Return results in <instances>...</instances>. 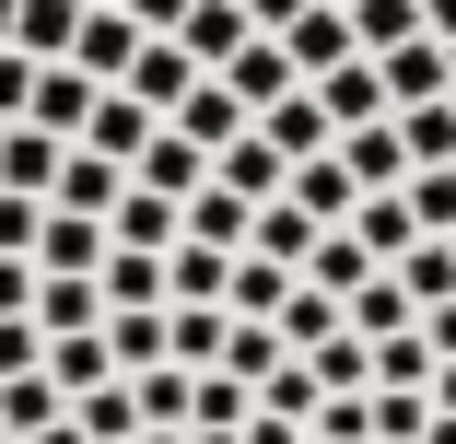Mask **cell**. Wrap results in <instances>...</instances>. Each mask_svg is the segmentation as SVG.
<instances>
[{"label": "cell", "mask_w": 456, "mask_h": 444, "mask_svg": "<svg viewBox=\"0 0 456 444\" xmlns=\"http://www.w3.org/2000/svg\"><path fill=\"white\" fill-rule=\"evenodd\" d=\"M211 82H223V94H234L246 117H269V106H281V94H305V82H293V59L269 47V36H246V47H234V59L211 70Z\"/></svg>", "instance_id": "3"}, {"label": "cell", "mask_w": 456, "mask_h": 444, "mask_svg": "<svg viewBox=\"0 0 456 444\" xmlns=\"http://www.w3.org/2000/svg\"><path fill=\"white\" fill-rule=\"evenodd\" d=\"M281 175H293V164H281V152H269L257 129L211 152V188H223V199H246V211H257V199H281Z\"/></svg>", "instance_id": "12"}, {"label": "cell", "mask_w": 456, "mask_h": 444, "mask_svg": "<svg viewBox=\"0 0 456 444\" xmlns=\"http://www.w3.org/2000/svg\"><path fill=\"white\" fill-rule=\"evenodd\" d=\"M234 12H246V36H281V24L305 12V0H234Z\"/></svg>", "instance_id": "46"}, {"label": "cell", "mask_w": 456, "mask_h": 444, "mask_svg": "<svg viewBox=\"0 0 456 444\" xmlns=\"http://www.w3.org/2000/svg\"><path fill=\"white\" fill-rule=\"evenodd\" d=\"M257 141L281 152V164H316V152H328V117H316V94H281V106L257 117Z\"/></svg>", "instance_id": "27"}, {"label": "cell", "mask_w": 456, "mask_h": 444, "mask_svg": "<svg viewBox=\"0 0 456 444\" xmlns=\"http://www.w3.org/2000/svg\"><path fill=\"white\" fill-rule=\"evenodd\" d=\"M281 199H293L305 222H328V234H339L362 188H351V175H339V152H316V164H293V175H281Z\"/></svg>", "instance_id": "18"}, {"label": "cell", "mask_w": 456, "mask_h": 444, "mask_svg": "<svg viewBox=\"0 0 456 444\" xmlns=\"http://www.w3.org/2000/svg\"><path fill=\"white\" fill-rule=\"evenodd\" d=\"M129 59H141V24H129V12H82V36H70V70L94 82V94H118V82H129Z\"/></svg>", "instance_id": "4"}, {"label": "cell", "mask_w": 456, "mask_h": 444, "mask_svg": "<svg viewBox=\"0 0 456 444\" xmlns=\"http://www.w3.org/2000/svg\"><path fill=\"white\" fill-rule=\"evenodd\" d=\"M118 188H129V175H118L106 152H82V141H70V152H59V175H47V211H82V222H106V211H118Z\"/></svg>", "instance_id": "6"}, {"label": "cell", "mask_w": 456, "mask_h": 444, "mask_svg": "<svg viewBox=\"0 0 456 444\" xmlns=\"http://www.w3.org/2000/svg\"><path fill=\"white\" fill-rule=\"evenodd\" d=\"M106 363H118V375H152V363H164V304H152V316H106Z\"/></svg>", "instance_id": "36"}, {"label": "cell", "mask_w": 456, "mask_h": 444, "mask_svg": "<svg viewBox=\"0 0 456 444\" xmlns=\"http://www.w3.org/2000/svg\"><path fill=\"white\" fill-rule=\"evenodd\" d=\"M70 327H106V293H94V281H47V270H36V339H70Z\"/></svg>", "instance_id": "28"}, {"label": "cell", "mask_w": 456, "mask_h": 444, "mask_svg": "<svg viewBox=\"0 0 456 444\" xmlns=\"http://www.w3.org/2000/svg\"><path fill=\"white\" fill-rule=\"evenodd\" d=\"M421 444H456V421H444V409H433V421H421Z\"/></svg>", "instance_id": "49"}, {"label": "cell", "mask_w": 456, "mask_h": 444, "mask_svg": "<svg viewBox=\"0 0 456 444\" xmlns=\"http://www.w3.org/2000/svg\"><path fill=\"white\" fill-rule=\"evenodd\" d=\"M94 293H106V316H152V304H164V257H129V246H106Z\"/></svg>", "instance_id": "23"}, {"label": "cell", "mask_w": 456, "mask_h": 444, "mask_svg": "<svg viewBox=\"0 0 456 444\" xmlns=\"http://www.w3.org/2000/svg\"><path fill=\"white\" fill-rule=\"evenodd\" d=\"M421 398H433V409L456 421V363H433V386H421Z\"/></svg>", "instance_id": "48"}, {"label": "cell", "mask_w": 456, "mask_h": 444, "mask_svg": "<svg viewBox=\"0 0 456 444\" xmlns=\"http://www.w3.org/2000/svg\"><path fill=\"white\" fill-rule=\"evenodd\" d=\"M339 234H351L362 257H375V270H398V257L421 246V222H410V199H398V188H375V199H351V222H339Z\"/></svg>", "instance_id": "11"}, {"label": "cell", "mask_w": 456, "mask_h": 444, "mask_svg": "<svg viewBox=\"0 0 456 444\" xmlns=\"http://www.w3.org/2000/svg\"><path fill=\"white\" fill-rule=\"evenodd\" d=\"M59 398H94V386H118V363H106V327H70V339H47V363H36Z\"/></svg>", "instance_id": "16"}, {"label": "cell", "mask_w": 456, "mask_h": 444, "mask_svg": "<svg viewBox=\"0 0 456 444\" xmlns=\"http://www.w3.org/2000/svg\"><path fill=\"white\" fill-rule=\"evenodd\" d=\"M164 129H175V141H200V152H223V141H246L257 117H246V106L223 94V82H188V106H175Z\"/></svg>", "instance_id": "17"}, {"label": "cell", "mask_w": 456, "mask_h": 444, "mask_svg": "<svg viewBox=\"0 0 456 444\" xmlns=\"http://www.w3.org/2000/svg\"><path fill=\"white\" fill-rule=\"evenodd\" d=\"M444 246H456V234H444Z\"/></svg>", "instance_id": "58"}, {"label": "cell", "mask_w": 456, "mask_h": 444, "mask_svg": "<svg viewBox=\"0 0 456 444\" xmlns=\"http://www.w3.org/2000/svg\"><path fill=\"white\" fill-rule=\"evenodd\" d=\"M36 444H82V432H70V421H47V432H36Z\"/></svg>", "instance_id": "50"}, {"label": "cell", "mask_w": 456, "mask_h": 444, "mask_svg": "<svg viewBox=\"0 0 456 444\" xmlns=\"http://www.w3.org/2000/svg\"><path fill=\"white\" fill-rule=\"evenodd\" d=\"M398 199H410V222H421V234H456V164H421Z\"/></svg>", "instance_id": "38"}, {"label": "cell", "mask_w": 456, "mask_h": 444, "mask_svg": "<svg viewBox=\"0 0 456 444\" xmlns=\"http://www.w3.org/2000/svg\"><path fill=\"white\" fill-rule=\"evenodd\" d=\"M70 432H82V444H141V409H129V386H94V398H70Z\"/></svg>", "instance_id": "35"}, {"label": "cell", "mask_w": 456, "mask_h": 444, "mask_svg": "<svg viewBox=\"0 0 456 444\" xmlns=\"http://www.w3.org/2000/svg\"><path fill=\"white\" fill-rule=\"evenodd\" d=\"M188 444H234V432H188Z\"/></svg>", "instance_id": "54"}, {"label": "cell", "mask_w": 456, "mask_h": 444, "mask_svg": "<svg viewBox=\"0 0 456 444\" xmlns=\"http://www.w3.org/2000/svg\"><path fill=\"white\" fill-rule=\"evenodd\" d=\"M0 47H12V0H0Z\"/></svg>", "instance_id": "51"}, {"label": "cell", "mask_w": 456, "mask_h": 444, "mask_svg": "<svg viewBox=\"0 0 456 444\" xmlns=\"http://www.w3.org/2000/svg\"><path fill=\"white\" fill-rule=\"evenodd\" d=\"M47 421H70V398H59L47 375H0V432H12V444H36Z\"/></svg>", "instance_id": "26"}, {"label": "cell", "mask_w": 456, "mask_h": 444, "mask_svg": "<svg viewBox=\"0 0 456 444\" xmlns=\"http://www.w3.org/2000/svg\"><path fill=\"white\" fill-rule=\"evenodd\" d=\"M269 339H281V351H293V363H305V351H328V339H339V304L293 281V293H281V316H269Z\"/></svg>", "instance_id": "29"}, {"label": "cell", "mask_w": 456, "mask_h": 444, "mask_svg": "<svg viewBox=\"0 0 456 444\" xmlns=\"http://www.w3.org/2000/svg\"><path fill=\"white\" fill-rule=\"evenodd\" d=\"M70 36H82V0H12V59H70Z\"/></svg>", "instance_id": "20"}, {"label": "cell", "mask_w": 456, "mask_h": 444, "mask_svg": "<svg viewBox=\"0 0 456 444\" xmlns=\"http://www.w3.org/2000/svg\"><path fill=\"white\" fill-rule=\"evenodd\" d=\"M410 327H421V351H433V363H456V293H444V304H421Z\"/></svg>", "instance_id": "43"}, {"label": "cell", "mask_w": 456, "mask_h": 444, "mask_svg": "<svg viewBox=\"0 0 456 444\" xmlns=\"http://www.w3.org/2000/svg\"><path fill=\"white\" fill-rule=\"evenodd\" d=\"M47 363V339H36V316H0V375H36Z\"/></svg>", "instance_id": "41"}, {"label": "cell", "mask_w": 456, "mask_h": 444, "mask_svg": "<svg viewBox=\"0 0 456 444\" xmlns=\"http://www.w3.org/2000/svg\"><path fill=\"white\" fill-rule=\"evenodd\" d=\"M362 351H375V386H433V351H421V327H398V339H362Z\"/></svg>", "instance_id": "37"}, {"label": "cell", "mask_w": 456, "mask_h": 444, "mask_svg": "<svg viewBox=\"0 0 456 444\" xmlns=\"http://www.w3.org/2000/svg\"><path fill=\"white\" fill-rule=\"evenodd\" d=\"M328 12H351V0H328Z\"/></svg>", "instance_id": "56"}, {"label": "cell", "mask_w": 456, "mask_h": 444, "mask_svg": "<svg viewBox=\"0 0 456 444\" xmlns=\"http://www.w3.org/2000/svg\"><path fill=\"white\" fill-rule=\"evenodd\" d=\"M444 94H456V47H444Z\"/></svg>", "instance_id": "53"}, {"label": "cell", "mask_w": 456, "mask_h": 444, "mask_svg": "<svg viewBox=\"0 0 456 444\" xmlns=\"http://www.w3.org/2000/svg\"><path fill=\"white\" fill-rule=\"evenodd\" d=\"M398 152H410V175L421 164H456V94L444 106H398Z\"/></svg>", "instance_id": "32"}, {"label": "cell", "mask_w": 456, "mask_h": 444, "mask_svg": "<svg viewBox=\"0 0 456 444\" xmlns=\"http://www.w3.org/2000/svg\"><path fill=\"white\" fill-rule=\"evenodd\" d=\"M305 94H316L328 141H339V129H375V117H387V82H375V59H339L328 82H305Z\"/></svg>", "instance_id": "5"}, {"label": "cell", "mask_w": 456, "mask_h": 444, "mask_svg": "<svg viewBox=\"0 0 456 444\" xmlns=\"http://www.w3.org/2000/svg\"><path fill=\"white\" fill-rule=\"evenodd\" d=\"M375 82H387V117H398V106H444V47H433V36H410V47H387V59H375Z\"/></svg>", "instance_id": "14"}, {"label": "cell", "mask_w": 456, "mask_h": 444, "mask_svg": "<svg viewBox=\"0 0 456 444\" xmlns=\"http://www.w3.org/2000/svg\"><path fill=\"white\" fill-rule=\"evenodd\" d=\"M339 327H351V339H398V327H410V293H398V270H375V281H362V293L339 304Z\"/></svg>", "instance_id": "31"}, {"label": "cell", "mask_w": 456, "mask_h": 444, "mask_svg": "<svg viewBox=\"0 0 456 444\" xmlns=\"http://www.w3.org/2000/svg\"><path fill=\"white\" fill-rule=\"evenodd\" d=\"M118 12H129L141 36H175V24H188V0H118Z\"/></svg>", "instance_id": "45"}, {"label": "cell", "mask_w": 456, "mask_h": 444, "mask_svg": "<svg viewBox=\"0 0 456 444\" xmlns=\"http://www.w3.org/2000/svg\"><path fill=\"white\" fill-rule=\"evenodd\" d=\"M188 47H175V36H141V59H129V82H118V94L129 106H152V117H175V106H188Z\"/></svg>", "instance_id": "7"}, {"label": "cell", "mask_w": 456, "mask_h": 444, "mask_svg": "<svg viewBox=\"0 0 456 444\" xmlns=\"http://www.w3.org/2000/svg\"><path fill=\"white\" fill-rule=\"evenodd\" d=\"M421 36H433V47H456V0H421Z\"/></svg>", "instance_id": "47"}, {"label": "cell", "mask_w": 456, "mask_h": 444, "mask_svg": "<svg viewBox=\"0 0 456 444\" xmlns=\"http://www.w3.org/2000/svg\"><path fill=\"white\" fill-rule=\"evenodd\" d=\"M141 444H188V432H141Z\"/></svg>", "instance_id": "52"}, {"label": "cell", "mask_w": 456, "mask_h": 444, "mask_svg": "<svg viewBox=\"0 0 456 444\" xmlns=\"http://www.w3.org/2000/svg\"><path fill=\"white\" fill-rule=\"evenodd\" d=\"M281 363H293V351H281V339H269L257 316H223V363H211V375H234V386L257 398V386H269V375H281Z\"/></svg>", "instance_id": "22"}, {"label": "cell", "mask_w": 456, "mask_h": 444, "mask_svg": "<svg viewBox=\"0 0 456 444\" xmlns=\"http://www.w3.org/2000/svg\"><path fill=\"white\" fill-rule=\"evenodd\" d=\"M175 47H188V70L211 82L234 47H246V12H234V0H188V24H175Z\"/></svg>", "instance_id": "19"}, {"label": "cell", "mask_w": 456, "mask_h": 444, "mask_svg": "<svg viewBox=\"0 0 456 444\" xmlns=\"http://www.w3.org/2000/svg\"><path fill=\"white\" fill-rule=\"evenodd\" d=\"M59 152H70V141H47V129H0V188H12V199H47Z\"/></svg>", "instance_id": "24"}, {"label": "cell", "mask_w": 456, "mask_h": 444, "mask_svg": "<svg viewBox=\"0 0 456 444\" xmlns=\"http://www.w3.org/2000/svg\"><path fill=\"white\" fill-rule=\"evenodd\" d=\"M328 152H339V175H351L362 199H375V188H410V152H398V117H375V129H339Z\"/></svg>", "instance_id": "8"}, {"label": "cell", "mask_w": 456, "mask_h": 444, "mask_svg": "<svg viewBox=\"0 0 456 444\" xmlns=\"http://www.w3.org/2000/svg\"><path fill=\"white\" fill-rule=\"evenodd\" d=\"M269 47L293 59V82H328L339 59H362V47H351V12H328V0H305V12H293L281 36H269Z\"/></svg>", "instance_id": "1"}, {"label": "cell", "mask_w": 456, "mask_h": 444, "mask_svg": "<svg viewBox=\"0 0 456 444\" xmlns=\"http://www.w3.org/2000/svg\"><path fill=\"white\" fill-rule=\"evenodd\" d=\"M281 293H293V270H269V257H234V270H223V316H281Z\"/></svg>", "instance_id": "30"}, {"label": "cell", "mask_w": 456, "mask_h": 444, "mask_svg": "<svg viewBox=\"0 0 456 444\" xmlns=\"http://www.w3.org/2000/svg\"><path fill=\"white\" fill-rule=\"evenodd\" d=\"M152 129H164V117H152V106H129V94H94V117H82V152H106V164H118V175H129V164H141V141H152Z\"/></svg>", "instance_id": "15"}, {"label": "cell", "mask_w": 456, "mask_h": 444, "mask_svg": "<svg viewBox=\"0 0 456 444\" xmlns=\"http://www.w3.org/2000/svg\"><path fill=\"white\" fill-rule=\"evenodd\" d=\"M24 94H36V59L0 47V129H24Z\"/></svg>", "instance_id": "42"}, {"label": "cell", "mask_w": 456, "mask_h": 444, "mask_svg": "<svg viewBox=\"0 0 456 444\" xmlns=\"http://www.w3.org/2000/svg\"><path fill=\"white\" fill-rule=\"evenodd\" d=\"M0 316H36V257H0Z\"/></svg>", "instance_id": "44"}, {"label": "cell", "mask_w": 456, "mask_h": 444, "mask_svg": "<svg viewBox=\"0 0 456 444\" xmlns=\"http://www.w3.org/2000/svg\"><path fill=\"white\" fill-rule=\"evenodd\" d=\"M421 36V0H351V47L362 59H387V47H410Z\"/></svg>", "instance_id": "33"}, {"label": "cell", "mask_w": 456, "mask_h": 444, "mask_svg": "<svg viewBox=\"0 0 456 444\" xmlns=\"http://www.w3.org/2000/svg\"><path fill=\"white\" fill-rule=\"evenodd\" d=\"M129 188H152V199L188 211V199L211 188V152H200V141H175V129H152V141H141V164H129Z\"/></svg>", "instance_id": "2"}, {"label": "cell", "mask_w": 456, "mask_h": 444, "mask_svg": "<svg viewBox=\"0 0 456 444\" xmlns=\"http://www.w3.org/2000/svg\"><path fill=\"white\" fill-rule=\"evenodd\" d=\"M257 409H269V421H305V409H316V375H305V363H281V375L257 386Z\"/></svg>", "instance_id": "39"}, {"label": "cell", "mask_w": 456, "mask_h": 444, "mask_svg": "<svg viewBox=\"0 0 456 444\" xmlns=\"http://www.w3.org/2000/svg\"><path fill=\"white\" fill-rule=\"evenodd\" d=\"M398 293H410V316H421V304H444V293H456V246H444V234H421V246H410V257H398Z\"/></svg>", "instance_id": "34"}, {"label": "cell", "mask_w": 456, "mask_h": 444, "mask_svg": "<svg viewBox=\"0 0 456 444\" xmlns=\"http://www.w3.org/2000/svg\"><path fill=\"white\" fill-rule=\"evenodd\" d=\"M106 246H129V257H164V246H175V199H152V188H118V211H106Z\"/></svg>", "instance_id": "21"}, {"label": "cell", "mask_w": 456, "mask_h": 444, "mask_svg": "<svg viewBox=\"0 0 456 444\" xmlns=\"http://www.w3.org/2000/svg\"><path fill=\"white\" fill-rule=\"evenodd\" d=\"M36 270H47V281H94V270H106V222L47 211V222H36Z\"/></svg>", "instance_id": "9"}, {"label": "cell", "mask_w": 456, "mask_h": 444, "mask_svg": "<svg viewBox=\"0 0 456 444\" xmlns=\"http://www.w3.org/2000/svg\"><path fill=\"white\" fill-rule=\"evenodd\" d=\"M82 12H118V0H82Z\"/></svg>", "instance_id": "55"}, {"label": "cell", "mask_w": 456, "mask_h": 444, "mask_svg": "<svg viewBox=\"0 0 456 444\" xmlns=\"http://www.w3.org/2000/svg\"><path fill=\"white\" fill-rule=\"evenodd\" d=\"M0 444H12V432H0Z\"/></svg>", "instance_id": "57"}, {"label": "cell", "mask_w": 456, "mask_h": 444, "mask_svg": "<svg viewBox=\"0 0 456 444\" xmlns=\"http://www.w3.org/2000/svg\"><path fill=\"white\" fill-rule=\"evenodd\" d=\"M36 222H47V199H12V188H0V257H36Z\"/></svg>", "instance_id": "40"}, {"label": "cell", "mask_w": 456, "mask_h": 444, "mask_svg": "<svg viewBox=\"0 0 456 444\" xmlns=\"http://www.w3.org/2000/svg\"><path fill=\"white\" fill-rule=\"evenodd\" d=\"M293 281H305V293H328V304H351L362 281H375V257H362L351 234H316V257H305V270H293Z\"/></svg>", "instance_id": "25"}, {"label": "cell", "mask_w": 456, "mask_h": 444, "mask_svg": "<svg viewBox=\"0 0 456 444\" xmlns=\"http://www.w3.org/2000/svg\"><path fill=\"white\" fill-rule=\"evenodd\" d=\"M82 117H94V82H82L70 59H47V70H36V94H24V129H47V141H82Z\"/></svg>", "instance_id": "10"}, {"label": "cell", "mask_w": 456, "mask_h": 444, "mask_svg": "<svg viewBox=\"0 0 456 444\" xmlns=\"http://www.w3.org/2000/svg\"><path fill=\"white\" fill-rule=\"evenodd\" d=\"M316 234H328V222H305L293 199H257V211H246V257H269V270H305Z\"/></svg>", "instance_id": "13"}]
</instances>
